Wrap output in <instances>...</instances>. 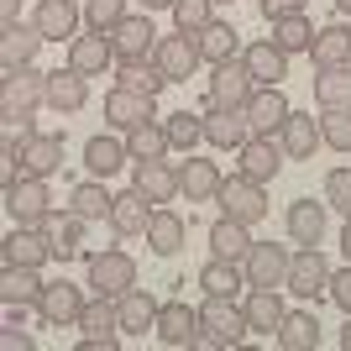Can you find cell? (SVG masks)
Listing matches in <instances>:
<instances>
[{
  "label": "cell",
  "mask_w": 351,
  "mask_h": 351,
  "mask_svg": "<svg viewBox=\"0 0 351 351\" xmlns=\"http://www.w3.org/2000/svg\"><path fill=\"white\" fill-rule=\"evenodd\" d=\"M257 79H252L247 58H226L210 69V84H205V105H220V110H231V105H247Z\"/></svg>",
  "instance_id": "cell-7"
},
{
  "label": "cell",
  "mask_w": 351,
  "mask_h": 351,
  "mask_svg": "<svg viewBox=\"0 0 351 351\" xmlns=\"http://www.w3.org/2000/svg\"><path fill=\"white\" fill-rule=\"evenodd\" d=\"M116 84L142 89V95H158V89L168 84V73H162L152 58H126V63H116Z\"/></svg>",
  "instance_id": "cell-45"
},
{
  "label": "cell",
  "mask_w": 351,
  "mask_h": 351,
  "mask_svg": "<svg viewBox=\"0 0 351 351\" xmlns=\"http://www.w3.org/2000/svg\"><path fill=\"white\" fill-rule=\"evenodd\" d=\"M89 289L110 293V299H121L126 289H136V257H132V252H121V247L89 252Z\"/></svg>",
  "instance_id": "cell-4"
},
{
  "label": "cell",
  "mask_w": 351,
  "mask_h": 351,
  "mask_svg": "<svg viewBox=\"0 0 351 351\" xmlns=\"http://www.w3.org/2000/svg\"><path fill=\"white\" fill-rule=\"evenodd\" d=\"M126 147H132V162H152V158H168V152H173L162 121H142V126H132V132H126Z\"/></svg>",
  "instance_id": "cell-42"
},
{
  "label": "cell",
  "mask_w": 351,
  "mask_h": 351,
  "mask_svg": "<svg viewBox=\"0 0 351 351\" xmlns=\"http://www.w3.org/2000/svg\"><path fill=\"white\" fill-rule=\"evenodd\" d=\"M84 289L69 278H53L43 289V299H37V315H43L47 325H58V330H69V325H79V315H84Z\"/></svg>",
  "instance_id": "cell-12"
},
{
  "label": "cell",
  "mask_w": 351,
  "mask_h": 351,
  "mask_svg": "<svg viewBox=\"0 0 351 351\" xmlns=\"http://www.w3.org/2000/svg\"><path fill=\"white\" fill-rule=\"evenodd\" d=\"M43 267H5L0 273V299L5 304H37L43 299Z\"/></svg>",
  "instance_id": "cell-38"
},
{
  "label": "cell",
  "mask_w": 351,
  "mask_h": 351,
  "mask_svg": "<svg viewBox=\"0 0 351 351\" xmlns=\"http://www.w3.org/2000/svg\"><path fill=\"white\" fill-rule=\"evenodd\" d=\"M63 168V136L37 132L21 142V178H53Z\"/></svg>",
  "instance_id": "cell-23"
},
{
  "label": "cell",
  "mask_w": 351,
  "mask_h": 351,
  "mask_svg": "<svg viewBox=\"0 0 351 351\" xmlns=\"http://www.w3.org/2000/svg\"><path fill=\"white\" fill-rule=\"evenodd\" d=\"M315 32H320V27H315V21H309L304 11H299V16H278V21H273V43H278L283 53L293 58V53H309Z\"/></svg>",
  "instance_id": "cell-44"
},
{
  "label": "cell",
  "mask_w": 351,
  "mask_h": 351,
  "mask_svg": "<svg viewBox=\"0 0 351 351\" xmlns=\"http://www.w3.org/2000/svg\"><path fill=\"white\" fill-rule=\"evenodd\" d=\"M37 105H47V73L37 69V63L5 69V79H0V121L11 126L16 147L27 142V136H37V126H32V110H37Z\"/></svg>",
  "instance_id": "cell-1"
},
{
  "label": "cell",
  "mask_w": 351,
  "mask_h": 351,
  "mask_svg": "<svg viewBox=\"0 0 351 351\" xmlns=\"http://www.w3.org/2000/svg\"><path fill=\"white\" fill-rule=\"evenodd\" d=\"M47 105H53L58 116L84 110V105H89V79L79 69H53V73H47Z\"/></svg>",
  "instance_id": "cell-26"
},
{
  "label": "cell",
  "mask_w": 351,
  "mask_h": 351,
  "mask_svg": "<svg viewBox=\"0 0 351 351\" xmlns=\"http://www.w3.org/2000/svg\"><path fill=\"white\" fill-rule=\"evenodd\" d=\"M132 184L152 199V205H173V194H184V184H178V168L173 162H162V158H152V162H132Z\"/></svg>",
  "instance_id": "cell-22"
},
{
  "label": "cell",
  "mask_w": 351,
  "mask_h": 351,
  "mask_svg": "<svg viewBox=\"0 0 351 351\" xmlns=\"http://www.w3.org/2000/svg\"><path fill=\"white\" fill-rule=\"evenodd\" d=\"M162 126H168L173 152H184V158H189L194 147L205 142V116H194V110H173V116H162Z\"/></svg>",
  "instance_id": "cell-46"
},
{
  "label": "cell",
  "mask_w": 351,
  "mask_h": 351,
  "mask_svg": "<svg viewBox=\"0 0 351 351\" xmlns=\"http://www.w3.org/2000/svg\"><path fill=\"white\" fill-rule=\"evenodd\" d=\"M252 336V320L236 299H220V293H205L199 304V336H194V351H231Z\"/></svg>",
  "instance_id": "cell-2"
},
{
  "label": "cell",
  "mask_w": 351,
  "mask_h": 351,
  "mask_svg": "<svg viewBox=\"0 0 351 351\" xmlns=\"http://www.w3.org/2000/svg\"><path fill=\"white\" fill-rule=\"evenodd\" d=\"M215 5H231V0H215Z\"/></svg>",
  "instance_id": "cell-58"
},
{
  "label": "cell",
  "mask_w": 351,
  "mask_h": 351,
  "mask_svg": "<svg viewBox=\"0 0 351 351\" xmlns=\"http://www.w3.org/2000/svg\"><path fill=\"white\" fill-rule=\"evenodd\" d=\"M0 21H5V27L21 21V0H0Z\"/></svg>",
  "instance_id": "cell-53"
},
{
  "label": "cell",
  "mask_w": 351,
  "mask_h": 351,
  "mask_svg": "<svg viewBox=\"0 0 351 351\" xmlns=\"http://www.w3.org/2000/svg\"><path fill=\"white\" fill-rule=\"evenodd\" d=\"M273 341H278L283 351H320V320H315V315H304V309H289Z\"/></svg>",
  "instance_id": "cell-36"
},
{
  "label": "cell",
  "mask_w": 351,
  "mask_h": 351,
  "mask_svg": "<svg viewBox=\"0 0 351 351\" xmlns=\"http://www.w3.org/2000/svg\"><path fill=\"white\" fill-rule=\"evenodd\" d=\"M309 0H263V16L267 21H278V16H299Z\"/></svg>",
  "instance_id": "cell-52"
},
{
  "label": "cell",
  "mask_w": 351,
  "mask_h": 351,
  "mask_svg": "<svg viewBox=\"0 0 351 351\" xmlns=\"http://www.w3.org/2000/svg\"><path fill=\"white\" fill-rule=\"evenodd\" d=\"M152 215H158V205L132 184V189H121L116 205H110V231H116V236H147Z\"/></svg>",
  "instance_id": "cell-19"
},
{
  "label": "cell",
  "mask_w": 351,
  "mask_h": 351,
  "mask_svg": "<svg viewBox=\"0 0 351 351\" xmlns=\"http://www.w3.org/2000/svg\"><path fill=\"white\" fill-rule=\"evenodd\" d=\"M325 205L351 220V168H330L325 173Z\"/></svg>",
  "instance_id": "cell-50"
},
{
  "label": "cell",
  "mask_w": 351,
  "mask_h": 351,
  "mask_svg": "<svg viewBox=\"0 0 351 351\" xmlns=\"http://www.w3.org/2000/svg\"><path fill=\"white\" fill-rule=\"evenodd\" d=\"M325 210H330V205H315V199H293V205H289V241H293V247H320Z\"/></svg>",
  "instance_id": "cell-33"
},
{
  "label": "cell",
  "mask_w": 351,
  "mask_h": 351,
  "mask_svg": "<svg viewBox=\"0 0 351 351\" xmlns=\"http://www.w3.org/2000/svg\"><path fill=\"white\" fill-rule=\"evenodd\" d=\"M215 21V0H173V27L178 32H199Z\"/></svg>",
  "instance_id": "cell-47"
},
{
  "label": "cell",
  "mask_w": 351,
  "mask_h": 351,
  "mask_svg": "<svg viewBox=\"0 0 351 351\" xmlns=\"http://www.w3.org/2000/svg\"><path fill=\"white\" fill-rule=\"evenodd\" d=\"M152 63L168 73V84H184V79H194V69L205 63V53H199V37H194V32L158 37V47H152Z\"/></svg>",
  "instance_id": "cell-8"
},
{
  "label": "cell",
  "mask_w": 351,
  "mask_h": 351,
  "mask_svg": "<svg viewBox=\"0 0 351 351\" xmlns=\"http://www.w3.org/2000/svg\"><path fill=\"white\" fill-rule=\"evenodd\" d=\"M289 95H283V84H257L247 100V116H252V132L257 136H278L283 121H289Z\"/></svg>",
  "instance_id": "cell-17"
},
{
  "label": "cell",
  "mask_w": 351,
  "mask_h": 351,
  "mask_svg": "<svg viewBox=\"0 0 351 351\" xmlns=\"http://www.w3.org/2000/svg\"><path fill=\"white\" fill-rule=\"evenodd\" d=\"M110 205H116V194L105 189L100 178H84V184L69 194V210L79 220H110Z\"/></svg>",
  "instance_id": "cell-43"
},
{
  "label": "cell",
  "mask_w": 351,
  "mask_h": 351,
  "mask_svg": "<svg viewBox=\"0 0 351 351\" xmlns=\"http://www.w3.org/2000/svg\"><path fill=\"white\" fill-rule=\"evenodd\" d=\"M241 58H247V69H252V79H257V84H283V79H289V53H283L273 37L252 43Z\"/></svg>",
  "instance_id": "cell-31"
},
{
  "label": "cell",
  "mask_w": 351,
  "mask_h": 351,
  "mask_svg": "<svg viewBox=\"0 0 351 351\" xmlns=\"http://www.w3.org/2000/svg\"><path fill=\"white\" fill-rule=\"evenodd\" d=\"M132 162V147H126V132L121 136H89L84 142V168H89V178H110V173H121Z\"/></svg>",
  "instance_id": "cell-24"
},
{
  "label": "cell",
  "mask_w": 351,
  "mask_h": 351,
  "mask_svg": "<svg viewBox=\"0 0 351 351\" xmlns=\"http://www.w3.org/2000/svg\"><path fill=\"white\" fill-rule=\"evenodd\" d=\"M126 16H132V11H126V0H84V21L95 32H116Z\"/></svg>",
  "instance_id": "cell-48"
},
{
  "label": "cell",
  "mask_w": 351,
  "mask_h": 351,
  "mask_svg": "<svg viewBox=\"0 0 351 351\" xmlns=\"http://www.w3.org/2000/svg\"><path fill=\"white\" fill-rule=\"evenodd\" d=\"M315 100H320V110H351V63L315 73Z\"/></svg>",
  "instance_id": "cell-37"
},
{
  "label": "cell",
  "mask_w": 351,
  "mask_h": 351,
  "mask_svg": "<svg viewBox=\"0 0 351 351\" xmlns=\"http://www.w3.org/2000/svg\"><path fill=\"white\" fill-rule=\"evenodd\" d=\"M110 43H116V58H152V47H158V27H152V16H126L116 32H110Z\"/></svg>",
  "instance_id": "cell-27"
},
{
  "label": "cell",
  "mask_w": 351,
  "mask_h": 351,
  "mask_svg": "<svg viewBox=\"0 0 351 351\" xmlns=\"http://www.w3.org/2000/svg\"><path fill=\"white\" fill-rule=\"evenodd\" d=\"M309 58H315V69L351 63V27H320V32H315V43H309Z\"/></svg>",
  "instance_id": "cell-41"
},
{
  "label": "cell",
  "mask_w": 351,
  "mask_h": 351,
  "mask_svg": "<svg viewBox=\"0 0 351 351\" xmlns=\"http://www.w3.org/2000/svg\"><path fill=\"white\" fill-rule=\"evenodd\" d=\"M43 27L37 21H11V27L0 32V63L5 69H27V63H37V53H43Z\"/></svg>",
  "instance_id": "cell-21"
},
{
  "label": "cell",
  "mask_w": 351,
  "mask_h": 351,
  "mask_svg": "<svg viewBox=\"0 0 351 351\" xmlns=\"http://www.w3.org/2000/svg\"><path fill=\"white\" fill-rule=\"evenodd\" d=\"M147 11H173V0H142Z\"/></svg>",
  "instance_id": "cell-54"
},
{
  "label": "cell",
  "mask_w": 351,
  "mask_h": 351,
  "mask_svg": "<svg viewBox=\"0 0 351 351\" xmlns=\"http://www.w3.org/2000/svg\"><path fill=\"white\" fill-rule=\"evenodd\" d=\"M84 226L89 220H79L69 210V215H58V210H53V215L43 220V236H47V247H53V257H58V263H69V257H79V252H84Z\"/></svg>",
  "instance_id": "cell-28"
},
{
  "label": "cell",
  "mask_w": 351,
  "mask_h": 351,
  "mask_svg": "<svg viewBox=\"0 0 351 351\" xmlns=\"http://www.w3.org/2000/svg\"><path fill=\"white\" fill-rule=\"evenodd\" d=\"M241 309H247V320L257 336H278V325H283V289H247V299H241Z\"/></svg>",
  "instance_id": "cell-29"
},
{
  "label": "cell",
  "mask_w": 351,
  "mask_h": 351,
  "mask_svg": "<svg viewBox=\"0 0 351 351\" xmlns=\"http://www.w3.org/2000/svg\"><path fill=\"white\" fill-rule=\"evenodd\" d=\"M320 142L330 152H351V110H325L320 116Z\"/></svg>",
  "instance_id": "cell-49"
},
{
  "label": "cell",
  "mask_w": 351,
  "mask_h": 351,
  "mask_svg": "<svg viewBox=\"0 0 351 351\" xmlns=\"http://www.w3.org/2000/svg\"><path fill=\"white\" fill-rule=\"evenodd\" d=\"M341 351H351V315H346V325H341Z\"/></svg>",
  "instance_id": "cell-55"
},
{
  "label": "cell",
  "mask_w": 351,
  "mask_h": 351,
  "mask_svg": "<svg viewBox=\"0 0 351 351\" xmlns=\"http://www.w3.org/2000/svg\"><path fill=\"white\" fill-rule=\"evenodd\" d=\"M247 252H252V226H247V220H231V215H220L215 226H210V257L241 263Z\"/></svg>",
  "instance_id": "cell-30"
},
{
  "label": "cell",
  "mask_w": 351,
  "mask_h": 351,
  "mask_svg": "<svg viewBox=\"0 0 351 351\" xmlns=\"http://www.w3.org/2000/svg\"><path fill=\"white\" fill-rule=\"evenodd\" d=\"M116 309H121V330H126V336H147V330L158 325V299L147 289H126L116 299Z\"/></svg>",
  "instance_id": "cell-35"
},
{
  "label": "cell",
  "mask_w": 351,
  "mask_h": 351,
  "mask_svg": "<svg viewBox=\"0 0 351 351\" xmlns=\"http://www.w3.org/2000/svg\"><path fill=\"white\" fill-rule=\"evenodd\" d=\"M105 121L116 126V132H132L142 121H158V95H142V89H126L116 84L105 95Z\"/></svg>",
  "instance_id": "cell-13"
},
{
  "label": "cell",
  "mask_w": 351,
  "mask_h": 351,
  "mask_svg": "<svg viewBox=\"0 0 351 351\" xmlns=\"http://www.w3.org/2000/svg\"><path fill=\"white\" fill-rule=\"evenodd\" d=\"M194 37H199V53H205V63H210V69L241 53V32H236L231 21H210V27H199Z\"/></svg>",
  "instance_id": "cell-39"
},
{
  "label": "cell",
  "mask_w": 351,
  "mask_h": 351,
  "mask_svg": "<svg viewBox=\"0 0 351 351\" xmlns=\"http://www.w3.org/2000/svg\"><path fill=\"white\" fill-rule=\"evenodd\" d=\"M5 210H11L16 226H43V220L53 215L47 178H11V184H5Z\"/></svg>",
  "instance_id": "cell-9"
},
{
  "label": "cell",
  "mask_w": 351,
  "mask_h": 351,
  "mask_svg": "<svg viewBox=\"0 0 351 351\" xmlns=\"http://www.w3.org/2000/svg\"><path fill=\"white\" fill-rule=\"evenodd\" d=\"M283 142L278 136H252L247 147H236V173H247V178H257V184H273L278 178V168H283Z\"/></svg>",
  "instance_id": "cell-15"
},
{
  "label": "cell",
  "mask_w": 351,
  "mask_h": 351,
  "mask_svg": "<svg viewBox=\"0 0 351 351\" xmlns=\"http://www.w3.org/2000/svg\"><path fill=\"white\" fill-rule=\"evenodd\" d=\"M178 184H184V194H189V205H205V199H215L220 184H226V173H220L210 158H199V152H189V158L178 162Z\"/></svg>",
  "instance_id": "cell-25"
},
{
  "label": "cell",
  "mask_w": 351,
  "mask_h": 351,
  "mask_svg": "<svg viewBox=\"0 0 351 351\" xmlns=\"http://www.w3.org/2000/svg\"><path fill=\"white\" fill-rule=\"evenodd\" d=\"M215 205H220V215L257 226V220L267 215V184H257V178H247V173H231L226 184H220Z\"/></svg>",
  "instance_id": "cell-6"
},
{
  "label": "cell",
  "mask_w": 351,
  "mask_h": 351,
  "mask_svg": "<svg viewBox=\"0 0 351 351\" xmlns=\"http://www.w3.org/2000/svg\"><path fill=\"white\" fill-rule=\"evenodd\" d=\"M278 142H283V152H289V158H315V147H325V142H320V121L309 116V110H289Z\"/></svg>",
  "instance_id": "cell-32"
},
{
  "label": "cell",
  "mask_w": 351,
  "mask_h": 351,
  "mask_svg": "<svg viewBox=\"0 0 351 351\" xmlns=\"http://www.w3.org/2000/svg\"><path fill=\"white\" fill-rule=\"evenodd\" d=\"M336 11H341V16H351V0H336Z\"/></svg>",
  "instance_id": "cell-57"
},
{
  "label": "cell",
  "mask_w": 351,
  "mask_h": 351,
  "mask_svg": "<svg viewBox=\"0 0 351 351\" xmlns=\"http://www.w3.org/2000/svg\"><path fill=\"white\" fill-rule=\"evenodd\" d=\"M199 289L220 293V299H236V289H247V267L226 263V257H210V263L199 267Z\"/></svg>",
  "instance_id": "cell-40"
},
{
  "label": "cell",
  "mask_w": 351,
  "mask_h": 351,
  "mask_svg": "<svg viewBox=\"0 0 351 351\" xmlns=\"http://www.w3.org/2000/svg\"><path fill=\"white\" fill-rule=\"evenodd\" d=\"M47 257H53V247H47L43 226H16V231L0 241V263L5 267H43Z\"/></svg>",
  "instance_id": "cell-18"
},
{
  "label": "cell",
  "mask_w": 351,
  "mask_h": 351,
  "mask_svg": "<svg viewBox=\"0 0 351 351\" xmlns=\"http://www.w3.org/2000/svg\"><path fill=\"white\" fill-rule=\"evenodd\" d=\"M330 273L336 267L325 263L320 247H299L293 252V267H289V293H299V299H330Z\"/></svg>",
  "instance_id": "cell-10"
},
{
  "label": "cell",
  "mask_w": 351,
  "mask_h": 351,
  "mask_svg": "<svg viewBox=\"0 0 351 351\" xmlns=\"http://www.w3.org/2000/svg\"><path fill=\"white\" fill-rule=\"evenodd\" d=\"M152 336L162 341V346H194V336H199V309H189L184 299H168V304H158V325H152Z\"/></svg>",
  "instance_id": "cell-16"
},
{
  "label": "cell",
  "mask_w": 351,
  "mask_h": 351,
  "mask_svg": "<svg viewBox=\"0 0 351 351\" xmlns=\"http://www.w3.org/2000/svg\"><path fill=\"white\" fill-rule=\"evenodd\" d=\"M116 43H110V32H95L89 27L84 37H73L69 43V69H79L84 79H100L105 69H116Z\"/></svg>",
  "instance_id": "cell-14"
},
{
  "label": "cell",
  "mask_w": 351,
  "mask_h": 351,
  "mask_svg": "<svg viewBox=\"0 0 351 351\" xmlns=\"http://www.w3.org/2000/svg\"><path fill=\"white\" fill-rule=\"evenodd\" d=\"M241 267H247V289H289L293 252L278 247V241H252V252L241 257Z\"/></svg>",
  "instance_id": "cell-5"
},
{
  "label": "cell",
  "mask_w": 351,
  "mask_h": 351,
  "mask_svg": "<svg viewBox=\"0 0 351 351\" xmlns=\"http://www.w3.org/2000/svg\"><path fill=\"white\" fill-rule=\"evenodd\" d=\"M79 330H84V336H79V351H116L121 336H126L116 299H110V293H95L84 304V315H79Z\"/></svg>",
  "instance_id": "cell-3"
},
{
  "label": "cell",
  "mask_w": 351,
  "mask_h": 351,
  "mask_svg": "<svg viewBox=\"0 0 351 351\" xmlns=\"http://www.w3.org/2000/svg\"><path fill=\"white\" fill-rule=\"evenodd\" d=\"M341 252H346V263H351V220H346V231H341Z\"/></svg>",
  "instance_id": "cell-56"
},
{
  "label": "cell",
  "mask_w": 351,
  "mask_h": 351,
  "mask_svg": "<svg viewBox=\"0 0 351 351\" xmlns=\"http://www.w3.org/2000/svg\"><path fill=\"white\" fill-rule=\"evenodd\" d=\"M330 299H336V304H341V309L351 315V263L330 273Z\"/></svg>",
  "instance_id": "cell-51"
},
{
  "label": "cell",
  "mask_w": 351,
  "mask_h": 351,
  "mask_svg": "<svg viewBox=\"0 0 351 351\" xmlns=\"http://www.w3.org/2000/svg\"><path fill=\"white\" fill-rule=\"evenodd\" d=\"M252 116H247V105H231V110H220V105H210L205 110V142L220 147V152H236V147H247L252 142Z\"/></svg>",
  "instance_id": "cell-11"
},
{
  "label": "cell",
  "mask_w": 351,
  "mask_h": 351,
  "mask_svg": "<svg viewBox=\"0 0 351 351\" xmlns=\"http://www.w3.org/2000/svg\"><path fill=\"white\" fill-rule=\"evenodd\" d=\"M184 236H189V220L178 215V210L158 205V215H152V226H147V247L158 252V257H173V252L184 247Z\"/></svg>",
  "instance_id": "cell-34"
},
{
  "label": "cell",
  "mask_w": 351,
  "mask_h": 351,
  "mask_svg": "<svg viewBox=\"0 0 351 351\" xmlns=\"http://www.w3.org/2000/svg\"><path fill=\"white\" fill-rule=\"evenodd\" d=\"M37 27H43L47 43H73L79 37V21H84V5L79 0H37V16H32Z\"/></svg>",
  "instance_id": "cell-20"
}]
</instances>
